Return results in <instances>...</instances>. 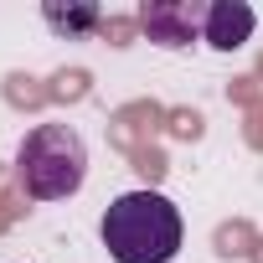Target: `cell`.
<instances>
[{
	"instance_id": "obj_4",
	"label": "cell",
	"mask_w": 263,
	"mask_h": 263,
	"mask_svg": "<svg viewBox=\"0 0 263 263\" xmlns=\"http://www.w3.org/2000/svg\"><path fill=\"white\" fill-rule=\"evenodd\" d=\"M258 16L253 6H242V0H212L206 6V21H201V42L217 47V52H237L248 36H253Z\"/></svg>"
},
{
	"instance_id": "obj_2",
	"label": "cell",
	"mask_w": 263,
	"mask_h": 263,
	"mask_svg": "<svg viewBox=\"0 0 263 263\" xmlns=\"http://www.w3.org/2000/svg\"><path fill=\"white\" fill-rule=\"evenodd\" d=\"M16 176H21L26 196H36V201L78 196L83 181H88V145H83V135L72 124H36L21 140Z\"/></svg>"
},
{
	"instance_id": "obj_5",
	"label": "cell",
	"mask_w": 263,
	"mask_h": 263,
	"mask_svg": "<svg viewBox=\"0 0 263 263\" xmlns=\"http://www.w3.org/2000/svg\"><path fill=\"white\" fill-rule=\"evenodd\" d=\"M42 21H47L57 36H88V31L103 21V11H98V6H42Z\"/></svg>"
},
{
	"instance_id": "obj_3",
	"label": "cell",
	"mask_w": 263,
	"mask_h": 263,
	"mask_svg": "<svg viewBox=\"0 0 263 263\" xmlns=\"http://www.w3.org/2000/svg\"><path fill=\"white\" fill-rule=\"evenodd\" d=\"M201 21H206V6H186V0H145L140 6V26L155 47H191L201 36Z\"/></svg>"
},
{
	"instance_id": "obj_1",
	"label": "cell",
	"mask_w": 263,
	"mask_h": 263,
	"mask_svg": "<svg viewBox=\"0 0 263 263\" xmlns=\"http://www.w3.org/2000/svg\"><path fill=\"white\" fill-rule=\"evenodd\" d=\"M181 237V212L160 191H124L103 212V248L114 263H171Z\"/></svg>"
}]
</instances>
